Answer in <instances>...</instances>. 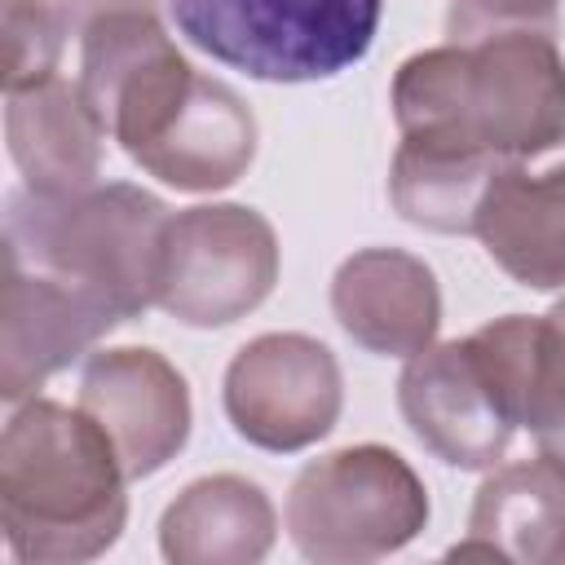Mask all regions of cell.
Masks as SVG:
<instances>
[{"mask_svg":"<svg viewBox=\"0 0 565 565\" xmlns=\"http://www.w3.org/2000/svg\"><path fill=\"white\" fill-rule=\"evenodd\" d=\"M397 132H455L494 159H525L565 137V53L552 31H499L411 53L393 71Z\"/></svg>","mask_w":565,"mask_h":565,"instance_id":"7a4b0ae2","label":"cell"},{"mask_svg":"<svg viewBox=\"0 0 565 565\" xmlns=\"http://www.w3.org/2000/svg\"><path fill=\"white\" fill-rule=\"evenodd\" d=\"M565 534V472L543 455L494 463L477 486L468 512V539L455 543L450 561H547Z\"/></svg>","mask_w":565,"mask_h":565,"instance_id":"e0dca14e","label":"cell"},{"mask_svg":"<svg viewBox=\"0 0 565 565\" xmlns=\"http://www.w3.org/2000/svg\"><path fill=\"white\" fill-rule=\"evenodd\" d=\"M128 472L102 424L53 397L13 402L0 433V530L22 565H79L128 525Z\"/></svg>","mask_w":565,"mask_h":565,"instance_id":"6da1fadb","label":"cell"},{"mask_svg":"<svg viewBox=\"0 0 565 565\" xmlns=\"http://www.w3.org/2000/svg\"><path fill=\"white\" fill-rule=\"evenodd\" d=\"M278 234L247 203H194L168 216L154 305L194 331L256 313L278 282Z\"/></svg>","mask_w":565,"mask_h":565,"instance_id":"8992f818","label":"cell"},{"mask_svg":"<svg viewBox=\"0 0 565 565\" xmlns=\"http://www.w3.org/2000/svg\"><path fill=\"white\" fill-rule=\"evenodd\" d=\"M340 331L380 358H415L437 340L441 287L433 265L406 247H358L331 274Z\"/></svg>","mask_w":565,"mask_h":565,"instance_id":"4fadbf2b","label":"cell"},{"mask_svg":"<svg viewBox=\"0 0 565 565\" xmlns=\"http://www.w3.org/2000/svg\"><path fill=\"white\" fill-rule=\"evenodd\" d=\"M168 216V203L132 181H97L79 194L18 185L4 199V256L88 287L132 322L154 305Z\"/></svg>","mask_w":565,"mask_h":565,"instance_id":"3957f363","label":"cell"},{"mask_svg":"<svg viewBox=\"0 0 565 565\" xmlns=\"http://www.w3.org/2000/svg\"><path fill=\"white\" fill-rule=\"evenodd\" d=\"M499 163L503 159L455 132H433V128L402 132L388 163L393 212L415 230L472 234L477 203Z\"/></svg>","mask_w":565,"mask_h":565,"instance_id":"ac0fdd59","label":"cell"},{"mask_svg":"<svg viewBox=\"0 0 565 565\" xmlns=\"http://www.w3.org/2000/svg\"><path fill=\"white\" fill-rule=\"evenodd\" d=\"M4 31V93L57 75L71 22L62 0H0Z\"/></svg>","mask_w":565,"mask_h":565,"instance_id":"ffe728a7","label":"cell"},{"mask_svg":"<svg viewBox=\"0 0 565 565\" xmlns=\"http://www.w3.org/2000/svg\"><path fill=\"white\" fill-rule=\"evenodd\" d=\"M119 327V313L88 287L4 256L0 291V397L26 402L49 375L79 362Z\"/></svg>","mask_w":565,"mask_h":565,"instance_id":"8fae6325","label":"cell"},{"mask_svg":"<svg viewBox=\"0 0 565 565\" xmlns=\"http://www.w3.org/2000/svg\"><path fill=\"white\" fill-rule=\"evenodd\" d=\"M547 561H565V534L556 539V547H552V556H547Z\"/></svg>","mask_w":565,"mask_h":565,"instance_id":"603a6c76","label":"cell"},{"mask_svg":"<svg viewBox=\"0 0 565 565\" xmlns=\"http://www.w3.org/2000/svg\"><path fill=\"white\" fill-rule=\"evenodd\" d=\"M256 146L260 128L252 106L225 79L199 71L168 128L132 154V163L181 194H216L247 177Z\"/></svg>","mask_w":565,"mask_h":565,"instance_id":"5bb4252c","label":"cell"},{"mask_svg":"<svg viewBox=\"0 0 565 565\" xmlns=\"http://www.w3.org/2000/svg\"><path fill=\"white\" fill-rule=\"evenodd\" d=\"M190 57L177 49L159 13L124 9L79 31V93L110 141L132 159L177 115L194 84Z\"/></svg>","mask_w":565,"mask_h":565,"instance_id":"ba28073f","label":"cell"},{"mask_svg":"<svg viewBox=\"0 0 565 565\" xmlns=\"http://www.w3.org/2000/svg\"><path fill=\"white\" fill-rule=\"evenodd\" d=\"M472 238L512 282L530 291L565 287V137L494 168L472 216Z\"/></svg>","mask_w":565,"mask_h":565,"instance_id":"7c38bea8","label":"cell"},{"mask_svg":"<svg viewBox=\"0 0 565 565\" xmlns=\"http://www.w3.org/2000/svg\"><path fill=\"white\" fill-rule=\"evenodd\" d=\"M221 406L247 446L296 455L335 428L344 406V375L318 335L265 331L230 358Z\"/></svg>","mask_w":565,"mask_h":565,"instance_id":"52a82bcc","label":"cell"},{"mask_svg":"<svg viewBox=\"0 0 565 565\" xmlns=\"http://www.w3.org/2000/svg\"><path fill=\"white\" fill-rule=\"evenodd\" d=\"M62 9H66V22H71V35H79L84 26H93L106 13H124V9L159 13V0H62Z\"/></svg>","mask_w":565,"mask_h":565,"instance_id":"7402d4cb","label":"cell"},{"mask_svg":"<svg viewBox=\"0 0 565 565\" xmlns=\"http://www.w3.org/2000/svg\"><path fill=\"white\" fill-rule=\"evenodd\" d=\"M274 539V499L243 472H212L181 486L159 516V552L168 565H256Z\"/></svg>","mask_w":565,"mask_h":565,"instance_id":"2e32d148","label":"cell"},{"mask_svg":"<svg viewBox=\"0 0 565 565\" xmlns=\"http://www.w3.org/2000/svg\"><path fill=\"white\" fill-rule=\"evenodd\" d=\"M75 406L88 411L115 441L128 481L168 468L185 450L194 424L185 375L146 344H115L88 353Z\"/></svg>","mask_w":565,"mask_h":565,"instance_id":"30bf717a","label":"cell"},{"mask_svg":"<svg viewBox=\"0 0 565 565\" xmlns=\"http://www.w3.org/2000/svg\"><path fill=\"white\" fill-rule=\"evenodd\" d=\"M397 411L411 437L459 472H490L516 437V419L468 335L433 340L406 358L397 375Z\"/></svg>","mask_w":565,"mask_h":565,"instance_id":"9c48e42d","label":"cell"},{"mask_svg":"<svg viewBox=\"0 0 565 565\" xmlns=\"http://www.w3.org/2000/svg\"><path fill=\"white\" fill-rule=\"evenodd\" d=\"M419 472L380 441H358L309 459L287 490V534L313 565H366L402 552L428 525Z\"/></svg>","mask_w":565,"mask_h":565,"instance_id":"5b68a950","label":"cell"},{"mask_svg":"<svg viewBox=\"0 0 565 565\" xmlns=\"http://www.w3.org/2000/svg\"><path fill=\"white\" fill-rule=\"evenodd\" d=\"M172 26L212 62L265 84H318L358 66L384 0H168Z\"/></svg>","mask_w":565,"mask_h":565,"instance_id":"277c9868","label":"cell"},{"mask_svg":"<svg viewBox=\"0 0 565 565\" xmlns=\"http://www.w3.org/2000/svg\"><path fill=\"white\" fill-rule=\"evenodd\" d=\"M516 424L530 433L534 455L565 472V296L547 313H534Z\"/></svg>","mask_w":565,"mask_h":565,"instance_id":"d6986e66","label":"cell"},{"mask_svg":"<svg viewBox=\"0 0 565 565\" xmlns=\"http://www.w3.org/2000/svg\"><path fill=\"white\" fill-rule=\"evenodd\" d=\"M4 146L26 190L79 194L102 177L106 128L88 110L79 84L49 75L4 93Z\"/></svg>","mask_w":565,"mask_h":565,"instance_id":"9a60e30c","label":"cell"},{"mask_svg":"<svg viewBox=\"0 0 565 565\" xmlns=\"http://www.w3.org/2000/svg\"><path fill=\"white\" fill-rule=\"evenodd\" d=\"M561 0H450L446 35L455 44L499 31H556Z\"/></svg>","mask_w":565,"mask_h":565,"instance_id":"44dd1931","label":"cell"}]
</instances>
